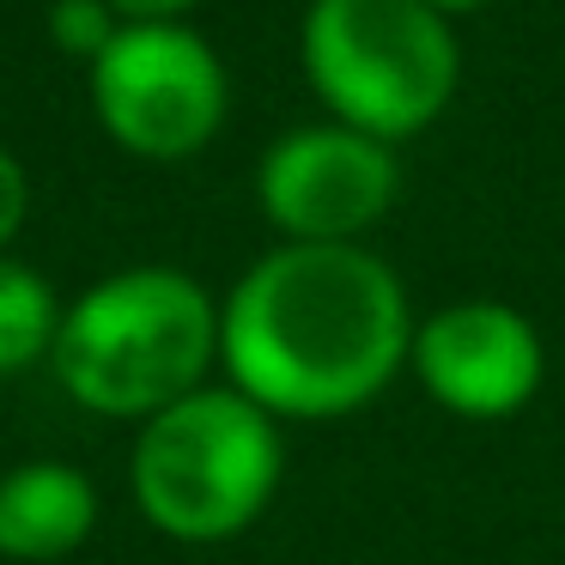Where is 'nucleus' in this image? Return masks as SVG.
Here are the masks:
<instances>
[{
  "label": "nucleus",
  "instance_id": "1",
  "mask_svg": "<svg viewBox=\"0 0 565 565\" xmlns=\"http://www.w3.org/2000/svg\"><path fill=\"white\" fill-rule=\"evenodd\" d=\"M414 298L371 244H274L220 298V377L274 419H347L414 353Z\"/></svg>",
  "mask_w": 565,
  "mask_h": 565
},
{
  "label": "nucleus",
  "instance_id": "2",
  "mask_svg": "<svg viewBox=\"0 0 565 565\" xmlns=\"http://www.w3.org/2000/svg\"><path fill=\"white\" fill-rule=\"evenodd\" d=\"M50 371L98 419H152L220 371V298L171 262L116 268L62 305Z\"/></svg>",
  "mask_w": 565,
  "mask_h": 565
},
{
  "label": "nucleus",
  "instance_id": "3",
  "mask_svg": "<svg viewBox=\"0 0 565 565\" xmlns=\"http://www.w3.org/2000/svg\"><path fill=\"white\" fill-rule=\"evenodd\" d=\"M280 419L225 377L140 419L128 450V492L140 516L183 547H220L256 529L280 492Z\"/></svg>",
  "mask_w": 565,
  "mask_h": 565
},
{
  "label": "nucleus",
  "instance_id": "4",
  "mask_svg": "<svg viewBox=\"0 0 565 565\" xmlns=\"http://www.w3.org/2000/svg\"><path fill=\"white\" fill-rule=\"evenodd\" d=\"M298 67L329 122L407 147L462 92V31L426 0H310Z\"/></svg>",
  "mask_w": 565,
  "mask_h": 565
},
{
  "label": "nucleus",
  "instance_id": "5",
  "mask_svg": "<svg viewBox=\"0 0 565 565\" xmlns=\"http://www.w3.org/2000/svg\"><path fill=\"white\" fill-rule=\"evenodd\" d=\"M92 116L147 164L195 159L232 116V74L195 25H122L86 67Z\"/></svg>",
  "mask_w": 565,
  "mask_h": 565
},
{
  "label": "nucleus",
  "instance_id": "6",
  "mask_svg": "<svg viewBox=\"0 0 565 565\" xmlns=\"http://www.w3.org/2000/svg\"><path fill=\"white\" fill-rule=\"evenodd\" d=\"M402 147L347 122L286 128L256 164V207L280 244H365L402 201Z\"/></svg>",
  "mask_w": 565,
  "mask_h": 565
},
{
  "label": "nucleus",
  "instance_id": "7",
  "mask_svg": "<svg viewBox=\"0 0 565 565\" xmlns=\"http://www.w3.org/2000/svg\"><path fill=\"white\" fill-rule=\"evenodd\" d=\"M414 383L431 395V407L456 419H492L523 414L547 377V341L535 317L504 298H456L414 322Z\"/></svg>",
  "mask_w": 565,
  "mask_h": 565
},
{
  "label": "nucleus",
  "instance_id": "8",
  "mask_svg": "<svg viewBox=\"0 0 565 565\" xmlns=\"http://www.w3.org/2000/svg\"><path fill=\"white\" fill-rule=\"evenodd\" d=\"M98 529V487L62 456H31L0 475V559L55 565Z\"/></svg>",
  "mask_w": 565,
  "mask_h": 565
},
{
  "label": "nucleus",
  "instance_id": "9",
  "mask_svg": "<svg viewBox=\"0 0 565 565\" xmlns=\"http://www.w3.org/2000/svg\"><path fill=\"white\" fill-rule=\"evenodd\" d=\"M55 329H62V298L50 292V280L31 262L0 256V377L50 365Z\"/></svg>",
  "mask_w": 565,
  "mask_h": 565
},
{
  "label": "nucleus",
  "instance_id": "10",
  "mask_svg": "<svg viewBox=\"0 0 565 565\" xmlns=\"http://www.w3.org/2000/svg\"><path fill=\"white\" fill-rule=\"evenodd\" d=\"M122 31V19H116L110 0H50V38L62 55H74V62H98L104 50H110V38Z\"/></svg>",
  "mask_w": 565,
  "mask_h": 565
},
{
  "label": "nucleus",
  "instance_id": "11",
  "mask_svg": "<svg viewBox=\"0 0 565 565\" xmlns=\"http://www.w3.org/2000/svg\"><path fill=\"white\" fill-rule=\"evenodd\" d=\"M31 220V171L19 164V152L0 147V256H13V237Z\"/></svg>",
  "mask_w": 565,
  "mask_h": 565
},
{
  "label": "nucleus",
  "instance_id": "12",
  "mask_svg": "<svg viewBox=\"0 0 565 565\" xmlns=\"http://www.w3.org/2000/svg\"><path fill=\"white\" fill-rule=\"evenodd\" d=\"M122 25H189L201 0H110Z\"/></svg>",
  "mask_w": 565,
  "mask_h": 565
},
{
  "label": "nucleus",
  "instance_id": "13",
  "mask_svg": "<svg viewBox=\"0 0 565 565\" xmlns=\"http://www.w3.org/2000/svg\"><path fill=\"white\" fill-rule=\"evenodd\" d=\"M431 13H444L456 25V19H468V13H480V7H492V0H426Z\"/></svg>",
  "mask_w": 565,
  "mask_h": 565
}]
</instances>
